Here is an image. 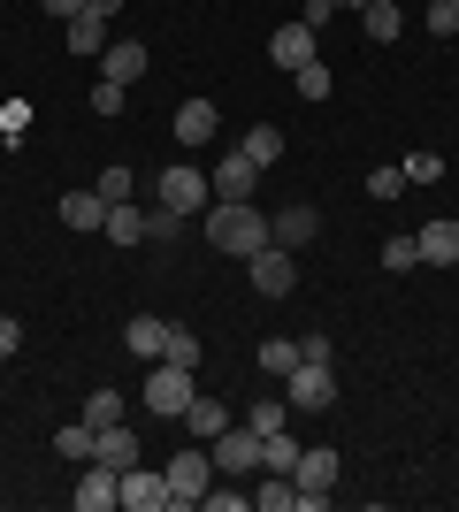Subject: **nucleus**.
<instances>
[{
  "label": "nucleus",
  "instance_id": "nucleus-19",
  "mask_svg": "<svg viewBox=\"0 0 459 512\" xmlns=\"http://www.w3.org/2000/svg\"><path fill=\"white\" fill-rule=\"evenodd\" d=\"M291 482H299V490H337V451H299Z\"/></svg>",
  "mask_w": 459,
  "mask_h": 512
},
{
  "label": "nucleus",
  "instance_id": "nucleus-18",
  "mask_svg": "<svg viewBox=\"0 0 459 512\" xmlns=\"http://www.w3.org/2000/svg\"><path fill=\"white\" fill-rule=\"evenodd\" d=\"M123 344H131L138 360H161V352H169V321H161V314H138L131 329H123Z\"/></svg>",
  "mask_w": 459,
  "mask_h": 512
},
{
  "label": "nucleus",
  "instance_id": "nucleus-46",
  "mask_svg": "<svg viewBox=\"0 0 459 512\" xmlns=\"http://www.w3.org/2000/svg\"><path fill=\"white\" fill-rule=\"evenodd\" d=\"M337 8H360V0H337Z\"/></svg>",
  "mask_w": 459,
  "mask_h": 512
},
{
  "label": "nucleus",
  "instance_id": "nucleus-10",
  "mask_svg": "<svg viewBox=\"0 0 459 512\" xmlns=\"http://www.w3.org/2000/svg\"><path fill=\"white\" fill-rule=\"evenodd\" d=\"M92 459H108L115 474H123V467H138V459H146V451H138V428H123V421L92 428Z\"/></svg>",
  "mask_w": 459,
  "mask_h": 512
},
{
  "label": "nucleus",
  "instance_id": "nucleus-37",
  "mask_svg": "<svg viewBox=\"0 0 459 512\" xmlns=\"http://www.w3.org/2000/svg\"><path fill=\"white\" fill-rule=\"evenodd\" d=\"M199 505H207V512H245L253 497H245V490H238V474H230V482H222V490H207Z\"/></svg>",
  "mask_w": 459,
  "mask_h": 512
},
{
  "label": "nucleus",
  "instance_id": "nucleus-17",
  "mask_svg": "<svg viewBox=\"0 0 459 512\" xmlns=\"http://www.w3.org/2000/svg\"><path fill=\"white\" fill-rule=\"evenodd\" d=\"M54 214H62V230H108V199L100 192H69Z\"/></svg>",
  "mask_w": 459,
  "mask_h": 512
},
{
  "label": "nucleus",
  "instance_id": "nucleus-31",
  "mask_svg": "<svg viewBox=\"0 0 459 512\" xmlns=\"http://www.w3.org/2000/svg\"><path fill=\"white\" fill-rule=\"evenodd\" d=\"M245 421L261 428V436H276V428L291 421V406H284V398H253V413H245Z\"/></svg>",
  "mask_w": 459,
  "mask_h": 512
},
{
  "label": "nucleus",
  "instance_id": "nucleus-36",
  "mask_svg": "<svg viewBox=\"0 0 459 512\" xmlns=\"http://www.w3.org/2000/svg\"><path fill=\"white\" fill-rule=\"evenodd\" d=\"M176 230H184V214H169V207H146V237H153V245H176Z\"/></svg>",
  "mask_w": 459,
  "mask_h": 512
},
{
  "label": "nucleus",
  "instance_id": "nucleus-24",
  "mask_svg": "<svg viewBox=\"0 0 459 512\" xmlns=\"http://www.w3.org/2000/svg\"><path fill=\"white\" fill-rule=\"evenodd\" d=\"M253 505L261 512H299V482H291V474H268L261 490H253Z\"/></svg>",
  "mask_w": 459,
  "mask_h": 512
},
{
  "label": "nucleus",
  "instance_id": "nucleus-29",
  "mask_svg": "<svg viewBox=\"0 0 459 512\" xmlns=\"http://www.w3.org/2000/svg\"><path fill=\"white\" fill-rule=\"evenodd\" d=\"M291 367H299V344H291V337H268V344H261V375H276V383H284Z\"/></svg>",
  "mask_w": 459,
  "mask_h": 512
},
{
  "label": "nucleus",
  "instance_id": "nucleus-5",
  "mask_svg": "<svg viewBox=\"0 0 459 512\" xmlns=\"http://www.w3.org/2000/svg\"><path fill=\"white\" fill-rule=\"evenodd\" d=\"M161 474H169V497H176V505H199L207 482H215V451H176Z\"/></svg>",
  "mask_w": 459,
  "mask_h": 512
},
{
  "label": "nucleus",
  "instance_id": "nucleus-34",
  "mask_svg": "<svg viewBox=\"0 0 459 512\" xmlns=\"http://www.w3.org/2000/svg\"><path fill=\"white\" fill-rule=\"evenodd\" d=\"M85 421H92V428L123 421V398H115V390H92V398H85Z\"/></svg>",
  "mask_w": 459,
  "mask_h": 512
},
{
  "label": "nucleus",
  "instance_id": "nucleus-21",
  "mask_svg": "<svg viewBox=\"0 0 459 512\" xmlns=\"http://www.w3.org/2000/svg\"><path fill=\"white\" fill-rule=\"evenodd\" d=\"M146 62H153V54H146V46H138V39L108 46V77H115V85H138V77H146Z\"/></svg>",
  "mask_w": 459,
  "mask_h": 512
},
{
  "label": "nucleus",
  "instance_id": "nucleus-13",
  "mask_svg": "<svg viewBox=\"0 0 459 512\" xmlns=\"http://www.w3.org/2000/svg\"><path fill=\"white\" fill-rule=\"evenodd\" d=\"M314 230H322L314 207H284L276 222H268V245H291V253H299V245H314Z\"/></svg>",
  "mask_w": 459,
  "mask_h": 512
},
{
  "label": "nucleus",
  "instance_id": "nucleus-43",
  "mask_svg": "<svg viewBox=\"0 0 459 512\" xmlns=\"http://www.w3.org/2000/svg\"><path fill=\"white\" fill-rule=\"evenodd\" d=\"M16 344H23V321H16V314H0V360H8Z\"/></svg>",
  "mask_w": 459,
  "mask_h": 512
},
{
  "label": "nucleus",
  "instance_id": "nucleus-4",
  "mask_svg": "<svg viewBox=\"0 0 459 512\" xmlns=\"http://www.w3.org/2000/svg\"><path fill=\"white\" fill-rule=\"evenodd\" d=\"M245 276H253V299H291V283H299V253H291V245H261V253L245 260Z\"/></svg>",
  "mask_w": 459,
  "mask_h": 512
},
{
  "label": "nucleus",
  "instance_id": "nucleus-3",
  "mask_svg": "<svg viewBox=\"0 0 459 512\" xmlns=\"http://www.w3.org/2000/svg\"><path fill=\"white\" fill-rule=\"evenodd\" d=\"M207 199H215V184L199 169H184V161H169V169L153 176V207H169V214H199Z\"/></svg>",
  "mask_w": 459,
  "mask_h": 512
},
{
  "label": "nucleus",
  "instance_id": "nucleus-40",
  "mask_svg": "<svg viewBox=\"0 0 459 512\" xmlns=\"http://www.w3.org/2000/svg\"><path fill=\"white\" fill-rule=\"evenodd\" d=\"M368 192H375V199H398V192H406V169H398V161H391V169H375Z\"/></svg>",
  "mask_w": 459,
  "mask_h": 512
},
{
  "label": "nucleus",
  "instance_id": "nucleus-41",
  "mask_svg": "<svg viewBox=\"0 0 459 512\" xmlns=\"http://www.w3.org/2000/svg\"><path fill=\"white\" fill-rule=\"evenodd\" d=\"M299 360H314V367H329V360H337V344H329V337H322V329H314V337H299Z\"/></svg>",
  "mask_w": 459,
  "mask_h": 512
},
{
  "label": "nucleus",
  "instance_id": "nucleus-6",
  "mask_svg": "<svg viewBox=\"0 0 459 512\" xmlns=\"http://www.w3.org/2000/svg\"><path fill=\"white\" fill-rule=\"evenodd\" d=\"M215 474H238V482H245V474H261V428H253V421L215 436Z\"/></svg>",
  "mask_w": 459,
  "mask_h": 512
},
{
  "label": "nucleus",
  "instance_id": "nucleus-15",
  "mask_svg": "<svg viewBox=\"0 0 459 512\" xmlns=\"http://www.w3.org/2000/svg\"><path fill=\"white\" fill-rule=\"evenodd\" d=\"M360 31H368L375 46H391L398 31H406V8H398V0H360Z\"/></svg>",
  "mask_w": 459,
  "mask_h": 512
},
{
  "label": "nucleus",
  "instance_id": "nucleus-23",
  "mask_svg": "<svg viewBox=\"0 0 459 512\" xmlns=\"http://www.w3.org/2000/svg\"><path fill=\"white\" fill-rule=\"evenodd\" d=\"M108 245H146V214L123 199V207H108Z\"/></svg>",
  "mask_w": 459,
  "mask_h": 512
},
{
  "label": "nucleus",
  "instance_id": "nucleus-39",
  "mask_svg": "<svg viewBox=\"0 0 459 512\" xmlns=\"http://www.w3.org/2000/svg\"><path fill=\"white\" fill-rule=\"evenodd\" d=\"M92 115H123V85H115V77L92 85Z\"/></svg>",
  "mask_w": 459,
  "mask_h": 512
},
{
  "label": "nucleus",
  "instance_id": "nucleus-42",
  "mask_svg": "<svg viewBox=\"0 0 459 512\" xmlns=\"http://www.w3.org/2000/svg\"><path fill=\"white\" fill-rule=\"evenodd\" d=\"M329 16H337V0H306V8H299V23H306V31H322Z\"/></svg>",
  "mask_w": 459,
  "mask_h": 512
},
{
  "label": "nucleus",
  "instance_id": "nucleus-25",
  "mask_svg": "<svg viewBox=\"0 0 459 512\" xmlns=\"http://www.w3.org/2000/svg\"><path fill=\"white\" fill-rule=\"evenodd\" d=\"M62 31H69V54H100V46H108V23L100 16H69Z\"/></svg>",
  "mask_w": 459,
  "mask_h": 512
},
{
  "label": "nucleus",
  "instance_id": "nucleus-38",
  "mask_svg": "<svg viewBox=\"0 0 459 512\" xmlns=\"http://www.w3.org/2000/svg\"><path fill=\"white\" fill-rule=\"evenodd\" d=\"M406 169V184H437L444 176V153H414V161H398Z\"/></svg>",
  "mask_w": 459,
  "mask_h": 512
},
{
  "label": "nucleus",
  "instance_id": "nucleus-22",
  "mask_svg": "<svg viewBox=\"0 0 459 512\" xmlns=\"http://www.w3.org/2000/svg\"><path fill=\"white\" fill-rule=\"evenodd\" d=\"M184 428H192V436H207V444H215L222 428H230V406H215V398H192V406H184Z\"/></svg>",
  "mask_w": 459,
  "mask_h": 512
},
{
  "label": "nucleus",
  "instance_id": "nucleus-7",
  "mask_svg": "<svg viewBox=\"0 0 459 512\" xmlns=\"http://www.w3.org/2000/svg\"><path fill=\"white\" fill-rule=\"evenodd\" d=\"M69 505H77V512H108V505H123V474H115L108 459H85V474H77Z\"/></svg>",
  "mask_w": 459,
  "mask_h": 512
},
{
  "label": "nucleus",
  "instance_id": "nucleus-28",
  "mask_svg": "<svg viewBox=\"0 0 459 512\" xmlns=\"http://www.w3.org/2000/svg\"><path fill=\"white\" fill-rule=\"evenodd\" d=\"M161 360H176V367H199V329L192 321H169V352Z\"/></svg>",
  "mask_w": 459,
  "mask_h": 512
},
{
  "label": "nucleus",
  "instance_id": "nucleus-30",
  "mask_svg": "<svg viewBox=\"0 0 459 512\" xmlns=\"http://www.w3.org/2000/svg\"><path fill=\"white\" fill-rule=\"evenodd\" d=\"M54 451L85 467V459H92V421H77V428H54Z\"/></svg>",
  "mask_w": 459,
  "mask_h": 512
},
{
  "label": "nucleus",
  "instance_id": "nucleus-45",
  "mask_svg": "<svg viewBox=\"0 0 459 512\" xmlns=\"http://www.w3.org/2000/svg\"><path fill=\"white\" fill-rule=\"evenodd\" d=\"M115 8H123V0H85V16H100V23H108Z\"/></svg>",
  "mask_w": 459,
  "mask_h": 512
},
{
  "label": "nucleus",
  "instance_id": "nucleus-12",
  "mask_svg": "<svg viewBox=\"0 0 459 512\" xmlns=\"http://www.w3.org/2000/svg\"><path fill=\"white\" fill-rule=\"evenodd\" d=\"M207 184H215V199H253V184H261V169H253V161H245L238 146L222 153V169L207 176Z\"/></svg>",
  "mask_w": 459,
  "mask_h": 512
},
{
  "label": "nucleus",
  "instance_id": "nucleus-35",
  "mask_svg": "<svg viewBox=\"0 0 459 512\" xmlns=\"http://www.w3.org/2000/svg\"><path fill=\"white\" fill-rule=\"evenodd\" d=\"M429 39H459V0H429Z\"/></svg>",
  "mask_w": 459,
  "mask_h": 512
},
{
  "label": "nucleus",
  "instance_id": "nucleus-16",
  "mask_svg": "<svg viewBox=\"0 0 459 512\" xmlns=\"http://www.w3.org/2000/svg\"><path fill=\"white\" fill-rule=\"evenodd\" d=\"M268 62H284V69H299V62H322V54H314V31H306V23H284V31L268 39Z\"/></svg>",
  "mask_w": 459,
  "mask_h": 512
},
{
  "label": "nucleus",
  "instance_id": "nucleus-2",
  "mask_svg": "<svg viewBox=\"0 0 459 512\" xmlns=\"http://www.w3.org/2000/svg\"><path fill=\"white\" fill-rule=\"evenodd\" d=\"M192 398H199V390H192V367L153 360V375H146V413H153V421H184Z\"/></svg>",
  "mask_w": 459,
  "mask_h": 512
},
{
  "label": "nucleus",
  "instance_id": "nucleus-33",
  "mask_svg": "<svg viewBox=\"0 0 459 512\" xmlns=\"http://www.w3.org/2000/svg\"><path fill=\"white\" fill-rule=\"evenodd\" d=\"M92 192L108 199V207H123V199L138 192V176H131V169H108V176H100V184H92Z\"/></svg>",
  "mask_w": 459,
  "mask_h": 512
},
{
  "label": "nucleus",
  "instance_id": "nucleus-11",
  "mask_svg": "<svg viewBox=\"0 0 459 512\" xmlns=\"http://www.w3.org/2000/svg\"><path fill=\"white\" fill-rule=\"evenodd\" d=\"M414 245H421L429 268H459V222H452V214H437L429 230H414Z\"/></svg>",
  "mask_w": 459,
  "mask_h": 512
},
{
  "label": "nucleus",
  "instance_id": "nucleus-26",
  "mask_svg": "<svg viewBox=\"0 0 459 512\" xmlns=\"http://www.w3.org/2000/svg\"><path fill=\"white\" fill-rule=\"evenodd\" d=\"M291 85H299V100H314V107H322L329 92H337V77H329L322 62H299V69H291Z\"/></svg>",
  "mask_w": 459,
  "mask_h": 512
},
{
  "label": "nucleus",
  "instance_id": "nucleus-32",
  "mask_svg": "<svg viewBox=\"0 0 459 512\" xmlns=\"http://www.w3.org/2000/svg\"><path fill=\"white\" fill-rule=\"evenodd\" d=\"M414 260H421V245H414V237H391V245H383V276H406Z\"/></svg>",
  "mask_w": 459,
  "mask_h": 512
},
{
  "label": "nucleus",
  "instance_id": "nucleus-8",
  "mask_svg": "<svg viewBox=\"0 0 459 512\" xmlns=\"http://www.w3.org/2000/svg\"><path fill=\"white\" fill-rule=\"evenodd\" d=\"M284 383H291V406H299V413H329V406H337V375L314 367V360H299Z\"/></svg>",
  "mask_w": 459,
  "mask_h": 512
},
{
  "label": "nucleus",
  "instance_id": "nucleus-1",
  "mask_svg": "<svg viewBox=\"0 0 459 512\" xmlns=\"http://www.w3.org/2000/svg\"><path fill=\"white\" fill-rule=\"evenodd\" d=\"M207 245L230 260H253L268 245V214H253V199H215L207 207Z\"/></svg>",
  "mask_w": 459,
  "mask_h": 512
},
{
  "label": "nucleus",
  "instance_id": "nucleus-9",
  "mask_svg": "<svg viewBox=\"0 0 459 512\" xmlns=\"http://www.w3.org/2000/svg\"><path fill=\"white\" fill-rule=\"evenodd\" d=\"M123 505H131V512H169L176 505V497H169V474H153L146 459L123 467Z\"/></svg>",
  "mask_w": 459,
  "mask_h": 512
},
{
  "label": "nucleus",
  "instance_id": "nucleus-14",
  "mask_svg": "<svg viewBox=\"0 0 459 512\" xmlns=\"http://www.w3.org/2000/svg\"><path fill=\"white\" fill-rule=\"evenodd\" d=\"M215 130H222L215 100H184V107H176V138H184V146H207Z\"/></svg>",
  "mask_w": 459,
  "mask_h": 512
},
{
  "label": "nucleus",
  "instance_id": "nucleus-27",
  "mask_svg": "<svg viewBox=\"0 0 459 512\" xmlns=\"http://www.w3.org/2000/svg\"><path fill=\"white\" fill-rule=\"evenodd\" d=\"M299 467V444H291L284 428H276V436H261V474H291Z\"/></svg>",
  "mask_w": 459,
  "mask_h": 512
},
{
  "label": "nucleus",
  "instance_id": "nucleus-44",
  "mask_svg": "<svg viewBox=\"0 0 459 512\" xmlns=\"http://www.w3.org/2000/svg\"><path fill=\"white\" fill-rule=\"evenodd\" d=\"M39 8H46V16H54V23H69V16H85V0H39Z\"/></svg>",
  "mask_w": 459,
  "mask_h": 512
},
{
  "label": "nucleus",
  "instance_id": "nucleus-20",
  "mask_svg": "<svg viewBox=\"0 0 459 512\" xmlns=\"http://www.w3.org/2000/svg\"><path fill=\"white\" fill-rule=\"evenodd\" d=\"M238 153L253 161V169H268V161H284V130H276V123H253V130L238 138Z\"/></svg>",
  "mask_w": 459,
  "mask_h": 512
}]
</instances>
